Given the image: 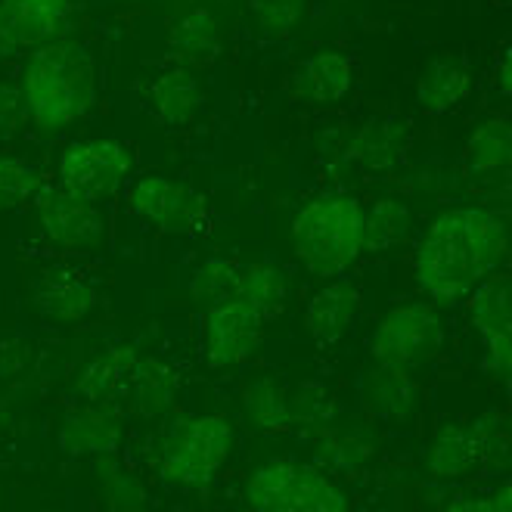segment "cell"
<instances>
[{
	"mask_svg": "<svg viewBox=\"0 0 512 512\" xmlns=\"http://www.w3.org/2000/svg\"><path fill=\"white\" fill-rule=\"evenodd\" d=\"M506 255L503 221L485 208H454L435 218L416 249V283L438 301L469 295Z\"/></svg>",
	"mask_w": 512,
	"mask_h": 512,
	"instance_id": "6da1fadb",
	"label": "cell"
},
{
	"mask_svg": "<svg viewBox=\"0 0 512 512\" xmlns=\"http://www.w3.org/2000/svg\"><path fill=\"white\" fill-rule=\"evenodd\" d=\"M19 90L28 122L44 134L63 131L97 100L94 56L81 44H44L28 56Z\"/></svg>",
	"mask_w": 512,
	"mask_h": 512,
	"instance_id": "7a4b0ae2",
	"label": "cell"
},
{
	"mask_svg": "<svg viewBox=\"0 0 512 512\" xmlns=\"http://www.w3.org/2000/svg\"><path fill=\"white\" fill-rule=\"evenodd\" d=\"M292 246L317 277H336L364 252V208L351 196H320L295 215Z\"/></svg>",
	"mask_w": 512,
	"mask_h": 512,
	"instance_id": "3957f363",
	"label": "cell"
},
{
	"mask_svg": "<svg viewBox=\"0 0 512 512\" xmlns=\"http://www.w3.org/2000/svg\"><path fill=\"white\" fill-rule=\"evenodd\" d=\"M252 512H348L342 491L323 472L274 460L255 469L246 485Z\"/></svg>",
	"mask_w": 512,
	"mask_h": 512,
	"instance_id": "277c9868",
	"label": "cell"
},
{
	"mask_svg": "<svg viewBox=\"0 0 512 512\" xmlns=\"http://www.w3.org/2000/svg\"><path fill=\"white\" fill-rule=\"evenodd\" d=\"M233 429L224 416H193L174 423L162 441V475L174 485H205L227 463Z\"/></svg>",
	"mask_w": 512,
	"mask_h": 512,
	"instance_id": "5b68a950",
	"label": "cell"
},
{
	"mask_svg": "<svg viewBox=\"0 0 512 512\" xmlns=\"http://www.w3.org/2000/svg\"><path fill=\"white\" fill-rule=\"evenodd\" d=\"M441 320L423 305H401L388 311L370 336V354L379 367L410 370L441 348Z\"/></svg>",
	"mask_w": 512,
	"mask_h": 512,
	"instance_id": "8992f818",
	"label": "cell"
},
{
	"mask_svg": "<svg viewBox=\"0 0 512 512\" xmlns=\"http://www.w3.org/2000/svg\"><path fill=\"white\" fill-rule=\"evenodd\" d=\"M128 171V146L118 140H81L72 143L59 159V187L81 199L100 202L125 184Z\"/></svg>",
	"mask_w": 512,
	"mask_h": 512,
	"instance_id": "52a82bcc",
	"label": "cell"
},
{
	"mask_svg": "<svg viewBox=\"0 0 512 512\" xmlns=\"http://www.w3.org/2000/svg\"><path fill=\"white\" fill-rule=\"evenodd\" d=\"M131 208L143 221L168 233H205L212 227L205 199L162 174H149L137 180L131 187Z\"/></svg>",
	"mask_w": 512,
	"mask_h": 512,
	"instance_id": "ba28073f",
	"label": "cell"
},
{
	"mask_svg": "<svg viewBox=\"0 0 512 512\" xmlns=\"http://www.w3.org/2000/svg\"><path fill=\"white\" fill-rule=\"evenodd\" d=\"M264 314L255 311L249 301L230 298L215 308H205L202 348L212 367H236L258 351L264 339Z\"/></svg>",
	"mask_w": 512,
	"mask_h": 512,
	"instance_id": "9c48e42d",
	"label": "cell"
},
{
	"mask_svg": "<svg viewBox=\"0 0 512 512\" xmlns=\"http://www.w3.org/2000/svg\"><path fill=\"white\" fill-rule=\"evenodd\" d=\"M38 215H41L44 236L59 249L90 252V249H97L103 243L106 224H103L97 202L81 199V196H75V193H69L63 187L41 196Z\"/></svg>",
	"mask_w": 512,
	"mask_h": 512,
	"instance_id": "30bf717a",
	"label": "cell"
},
{
	"mask_svg": "<svg viewBox=\"0 0 512 512\" xmlns=\"http://www.w3.org/2000/svg\"><path fill=\"white\" fill-rule=\"evenodd\" d=\"M72 0H0V25L16 47H44L69 32Z\"/></svg>",
	"mask_w": 512,
	"mask_h": 512,
	"instance_id": "8fae6325",
	"label": "cell"
},
{
	"mask_svg": "<svg viewBox=\"0 0 512 512\" xmlns=\"http://www.w3.org/2000/svg\"><path fill=\"white\" fill-rule=\"evenodd\" d=\"M140 360L134 348H109L100 357H94L84 367L78 379V391L87 404L97 407H118L131 401V388L140 370Z\"/></svg>",
	"mask_w": 512,
	"mask_h": 512,
	"instance_id": "7c38bea8",
	"label": "cell"
},
{
	"mask_svg": "<svg viewBox=\"0 0 512 512\" xmlns=\"http://www.w3.org/2000/svg\"><path fill=\"white\" fill-rule=\"evenodd\" d=\"M146 106L165 128H184L202 109L199 78L187 66H168L146 81Z\"/></svg>",
	"mask_w": 512,
	"mask_h": 512,
	"instance_id": "4fadbf2b",
	"label": "cell"
},
{
	"mask_svg": "<svg viewBox=\"0 0 512 512\" xmlns=\"http://www.w3.org/2000/svg\"><path fill=\"white\" fill-rule=\"evenodd\" d=\"M122 435H125V426L112 407L87 404V407L66 413L63 429H59V447L75 457H84V454L100 457V454H115L118 444H122Z\"/></svg>",
	"mask_w": 512,
	"mask_h": 512,
	"instance_id": "5bb4252c",
	"label": "cell"
},
{
	"mask_svg": "<svg viewBox=\"0 0 512 512\" xmlns=\"http://www.w3.org/2000/svg\"><path fill=\"white\" fill-rule=\"evenodd\" d=\"M35 301L47 320L78 323L97 308V289L84 277H78V270L56 267V270H44V277L38 280L35 289Z\"/></svg>",
	"mask_w": 512,
	"mask_h": 512,
	"instance_id": "9a60e30c",
	"label": "cell"
},
{
	"mask_svg": "<svg viewBox=\"0 0 512 512\" xmlns=\"http://www.w3.org/2000/svg\"><path fill=\"white\" fill-rule=\"evenodd\" d=\"M357 308H360V295H357L354 286L329 283V286H323L320 292L311 295L308 308H305V326H308V333L314 336V342L333 345L351 329V323L357 317Z\"/></svg>",
	"mask_w": 512,
	"mask_h": 512,
	"instance_id": "2e32d148",
	"label": "cell"
},
{
	"mask_svg": "<svg viewBox=\"0 0 512 512\" xmlns=\"http://www.w3.org/2000/svg\"><path fill=\"white\" fill-rule=\"evenodd\" d=\"M407 146H410L407 131L398 122L376 118V122H367L354 134L348 156L367 171H395L407 159Z\"/></svg>",
	"mask_w": 512,
	"mask_h": 512,
	"instance_id": "e0dca14e",
	"label": "cell"
},
{
	"mask_svg": "<svg viewBox=\"0 0 512 512\" xmlns=\"http://www.w3.org/2000/svg\"><path fill=\"white\" fill-rule=\"evenodd\" d=\"M171 53L187 66H208L221 50V28L218 19L212 16V10L196 7L190 13L180 16L171 25V35H168Z\"/></svg>",
	"mask_w": 512,
	"mask_h": 512,
	"instance_id": "ac0fdd59",
	"label": "cell"
},
{
	"mask_svg": "<svg viewBox=\"0 0 512 512\" xmlns=\"http://www.w3.org/2000/svg\"><path fill=\"white\" fill-rule=\"evenodd\" d=\"M469 314L485 345L512 342V280H481L469 298Z\"/></svg>",
	"mask_w": 512,
	"mask_h": 512,
	"instance_id": "d6986e66",
	"label": "cell"
},
{
	"mask_svg": "<svg viewBox=\"0 0 512 512\" xmlns=\"http://www.w3.org/2000/svg\"><path fill=\"white\" fill-rule=\"evenodd\" d=\"M351 63L342 53H317L298 69V94L308 103L329 106L351 90Z\"/></svg>",
	"mask_w": 512,
	"mask_h": 512,
	"instance_id": "ffe728a7",
	"label": "cell"
},
{
	"mask_svg": "<svg viewBox=\"0 0 512 512\" xmlns=\"http://www.w3.org/2000/svg\"><path fill=\"white\" fill-rule=\"evenodd\" d=\"M469 90H472V78L457 59H432L423 78H419L416 100L426 112L441 115L447 109L460 106L469 97Z\"/></svg>",
	"mask_w": 512,
	"mask_h": 512,
	"instance_id": "44dd1931",
	"label": "cell"
},
{
	"mask_svg": "<svg viewBox=\"0 0 512 512\" xmlns=\"http://www.w3.org/2000/svg\"><path fill=\"white\" fill-rule=\"evenodd\" d=\"M481 466V441L475 426H444L429 447V469L438 478H460Z\"/></svg>",
	"mask_w": 512,
	"mask_h": 512,
	"instance_id": "7402d4cb",
	"label": "cell"
},
{
	"mask_svg": "<svg viewBox=\"0 0 512 512\" xmlns=\"http://www.w3.org/2000/svg\"><path fill=\"white\" fill-rule=\"evenodd\" d=\"M94 478L103 503L112 512H146L149 497L143 481L134 475L131 466H125L115 454H100L94 457Z\"/></svg>",
	"mask_w": 512,
	"mask_h": 512,
	"instance_id": "603a6c76",
	"label": "cell"
},
{
	"mask_svg": "<svg viewBox=\"0 0 512 512\" xmlns=\"http://www.w3.org/2000/svg\"><path fill=\"white\" fill-rule=\"evenodd\" d=\"M177 370L168 367L165 360H140V370H137V379H134V388H131V404L140 416L153 419V416H162L171 410L174 398H177Z\"/></svg>",
	"mask_w": 512,
	"mask_h": 512,
	"instance_id": "cb8c5ba5",
	"label": "cell"
},
{
	"mask_svg": "<svg viewBox=\"0 0 512 512\" xmlns=\"http://www.w3.org/2000/svg\"><path fill=\"white\" fill-rule=\"evenodd\" d=\"M243 413L261 432H286L292 426L289 391L277 379H255L243 391Z\"/></svg>",
	"mask_w": 512,
	"mask_h": 512,
	"instance_id": "d4e9b609",
	"label": "cell"
},
{
	"mask_svg": "<svg viewBox=\"0 0 512 512\" xmlns=\"http://www.w3.org/2000/svg\"><path fill=\"white\" fill-rule=\"evenodd\" d=\"M466 168L475 174L512 168V125L506 118H491V122L478 125L466 143Z\"/></svg>",
	"mask_w": 512,
	"mask_h": 512,
	"instance_id": "484cf974",
	"label": "cell"
},
{
	"mask_svg": "<svg viewBox=\"0 0 512 512\" xmlns=\"http://www.w3.org/2000/svg\"><path fill=\"white\" fill-rule=\"evenodd\" d=\"M286 274L274 264H243V280H239V295L249 301L255 311L264 314V320L277 317L286 305Z\"/></svg>",
	"mask_w": 512,
	"mask_h": 512,
	"instance_id": "4316f807",
	"label": "cell"
},
{
	"mask_svg": "<svg viewBox=\"0 0 512 512\" xmlns=\"http://www.w3.org/2000/svg\"><path fill=\"white\" fill-rule=\"evenodd\" d=\"M239 280H243V264L230 258H208L196 267L190 280V298L202 308H215L221 301L239 295Z\"/></svg>",
	"mask_w": 512,
	"mask_h": 512,
	"instance_id": "83f0119b",
	"label": "cell"
},
{
	"mask_svg": "<svg viewBox=\"0 0 512 512\" xmlns=\"http://www.w3.org/2000/svg\"><path fill=\"white\" fill-rule=\"evenodd\" d=\"M410 233V212L398 199H379L364 212V249L385 252Z\"/></svg>",
	"mask_w": 512,
	"mask_h": 512,
	"instance_id": "f1b7e54d",
	"label": "cell"
},
{
	"mask_svg": "<svg viewBox=\"0 0 512 512\" xmlns=\"http://www.w3.org/2000/svg\"><path fill=\"white\" fill-rule=\"evenodd\" d=\"M416 398L413 379L407 376V370L398 367H379L370 379H367V401L373 410L385 413V416H407Z\"/></svg>",
	"mask_w": 512,
	"mask_h": 512,
	"instance_id": "f546056e",
	"label": "cell"
},
{
	"mask_svg": "<svg viewBox=\"0 0 512 512\" xmlns=\"http://www.w3.org/2000/svg\"><path fill=\"white\" fill-rule=\"evenodd\" d=\"M249 7L267 38H289L305 22L308 0H249Z\"/></svg>",
	"mask_w": 512,
	"mask_h": 512,
	"instance_id": "4dcf8cb0",
	"label": "cell"
},
{
	"mask_svg": "<svg viewBox=\"0 0 512 512\" xmlns=\"http://www.w3.org/2000/svg\"><path fill=\"white\" fill-rule=\"evenodd\" d=\"M41 190V174L19 159L0 156V212L28 202Z\"/></svg>",
	"mask_w": 512,
	"mask_h": 512,
	"instance_id": "1f68e13d",
	"label": "cell"
},
{
	"mask_svg": "<svg viewBox=\"0 0 512 512\" xmlns=\"http://www.w3.org/2000/svg\"><path fill=\"white\" fill-rule=\"evenodd\" d=\"M481 441V463H506L512 457V426L500 413H485L472 423Z\"/></svg>",
	"mask_w": 512,
	"mask_h": 512,
	"instance_id": "d6a6232c",
	"label": "cell"
},
{
	"mask_svg": "<svg viewBox=\"0 0 512 512\" xmlns=\"http://www.w3.org/2000/svg\"><path fill=\"white\" fill-rule=\"evenodd\" d=\"M25 118H28V112H25L22 90H16L10 84H0V137H10Z\"/></svg>",
	"mask_w": 512,
	"mask_h": 512,
	"instance_id": "836d02e7",
	"label": "cell"
},
{
	"mask_svg": "<svg viewBox=\"0 0 512 512\" xmlns=\"http://www.w3.org/2000/svg\"><path fill=\"white\" fill-rule=\"evenodd\" d=\"M485 354H488V367H491V373H497L503 382L512 385V342L485 345Z\"/></svg>",
	"mask_w": 512,
	"mask_h": 512,
	"instance_id": "e575fe53",
	"label": "cell"
},
{
	"mask_svg": "<svg viewBox=\"0 0 512 512\" xmlns=\"http://www.w3.org/2000/svg\"><path fill=\"white\" fill-rule=\"evenodd\" d=\"M447 512H494V500L481 494H460L450 500Z\"/></svg>",
	"mask_w": 512,
	"mask_h": 512,
	"instance_id": "d590c367",
	"label": "cell"
},
{
	"mask_svg": "<svg viewBox=\"0 0 512 512\" xmlns=\"http://www.w3.org/2000/svg\"><path fill=\"white\" fill-rule=\"evenodd\" d=\"M497 78H500V87L506 90V94H512V44H506V47H503V53H500Z\"/></svg>",
	"mask_w": 512,
	"mask_h": 512,
	"instance_id": "8d00e7d4",
	"label": "cell"
},
{
	"mask_svg": "<svg viewBox=\"0 0 512 512\" xmlns=\"http://www.w3.org/2000/svg\"><path fill=\"white\" fill-rule=\"evenodd\" d=\"M491 500H494V512H512V481H506Z\"/></svg>",
	"mask_w": 512,
	"mask_h": 512,
	"instance_id": "74e56055",
	"label": "cell"
},
{
	"mask_svg": "<svg viewBox=\"0 0 512 512\" xmlns=\"http://www.w3.org/2000/svg\"><path fill=\"white\" fill-rule=\"evenodd\" d=\"M19 47H16V41L10 38V32H7V28L4 25H0V59H7V56H13Z\"/></svg>",
	"mask_w": 512,
	"mask_h": 512,
	"instance_id": "f35d334b",
	"label": "cell"
}]
</instances>
